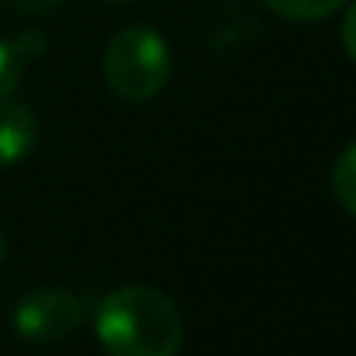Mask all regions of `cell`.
Listing matches in <instances>:
<instances>
[{
  "label": "cell",
  "mask_w": 356,
  "mask_h": 356,
  "mask_svg": "<svg viewBox=\"0 0 356 356\" xmlns=\"http://www.w3.org/2000/svg\"><path fill=\"white\" fill-rule=\"evenodd\" d=\"M111 3H128V0H111Z\"/></svg>",
  "instance_id": "cell-11"
},
{
  "label": "cell",
  "mask_w": 356,
  "mask_h": 356,
  "mask_svg": "<svg viewBox=\"0 0 356 356\" xmlns=\"http://www.w3.org/2000/svg\"><path fill=\"white\" fill-rule=\"evenodd\" d=\"M21 63H24L21 45L0 38V101L14 94V87H17V80H21Z\"/></svg>",
  "instance_id": "cell-7"
},
{
  "label": "cell",
  "mask_w": 356,
  "mask_h": 356,
  "mask_svg": "<svg viewBox=\"0 0 356 356\" xmlns=\"http://www.w3.org/2000/svg\"><path fill=\"white\" fill-rule=\"evenodd\" d=\"M343 45H346V52L353 56L356 63V0L350 7V14H346V21H343Z\"/></svg>",
  "instance_id": "cell-9"
},
{
  "label": "cell",
  "mask_w": 356,
  "mask_h": 356,
  "mask_svg": "<svg viewBox=\"0 0 356 356\" xmlns=\"http://www.w3.org/2000/svg\"><path fill=\"white\" fill-rule=\"evenodd\" d=\"M170 66H173V59H170L166 38L152 28H142V24L121 28L108 42V52H104L108 87L121 101H131V104L152 101L166 87Z\"/></svg>",
  "instance_id": "cell-2"
},
{
  "label": "cell",
  "mask_w": 356,
  "mask_h": 356,
  "mask_svg": "<svg viewBox=\"0 0 356 356\" xmlns=\"http://www.w3.org/2000/svg\"><path fill=\"white\" fill-rule=\"evenodd\" d=\"M80 301L66 287H38L28 291L14 308V332L28 343H59L80 325Z\"/></svg>",
  "instance_id": "cell-3"
},
{
  "label": "cell",
  "mask_w": 356,
  "mask_h": 356,
  "mask_svg": "<svg viewBox=\"0 0 356 356\" xmlns=\"http://www.w3.org/2000/svg\"><path fill=\"white\" fill-rule=\"evenodd\" d=\"M7 3L17 7V10H24V14H49V10L63 7L66 0H7Z\"/></svg>",
  "instance_id": "cell-8"
},
{
  "label": "cell",
  "mask_w": 356,
  "mask_h": 356,
  "mask_svg": "<svg viewBox=\"0 0 356 356\" xmlns=\"http://www.w3.org/2000/svg\"><path fill=\"white\" fill-rule=\"evenodd\" d=\"M332 191H336V201H339L350 215H356V142L350 149H343V156L336 159Z\"/></svg>",
  "instance_id": "cell-6"
},
{
  "label": "cell",
  "mask_w": 356,
  "mask_h": 356,
  "mask_svg": "<svg viewBox=\"0 0 356 356\" xmlns=\"http://www.w3.org/2000/svg\"><path fill=\"white\" fill-rule=\"evenodd\" d=\"M94 332L108 356H177L184 343V322L177 305L142 284H128L97 305Z\"/></svg>",
  "instance_id": "cell-1"
},
{
  "label": "cell",
  "mask_w": 356,
  "mask_h": 356,
  "mask_svg": "<svg viewBox=\"0 0 356 356\" xmlns=\"http://www.w3.org/2000/svg\"><path fill=\"white\" fill-rule=\"evenodd\" d=\"M38 142V118L17 101H0V166L21 163Z\"/></svg>",
  "instance_id": "cell-4"
},
{
  "label": "cell",
  "mask_w": 356,
  "mask_h": 356,
  "mask_svg": "<svg viewBox=\"0 0 356 356\" xmlns=\"http://www.w3.org/2000/svg\"><path fill=\"white\" fill-rule=\"evenodd\" d=\"M273 14L280 17H291V21H318V17H329L336 14L346 0H263Z\"/></svg>",
  "instance_id": "cell-5"
},
{
  "label": "cell",
  "mask_w": 356,
  "mask_h": 356,
  "mask_svg": "<svg viewBox=\"0 0 356 356\" xmlns=\"http://www.w3.org/2000/svg\"><path fill=\"white\" fill-rule=\"evenodd\" d=\"M3 256H7V242H3V232H0V263H3Z\"/></svg>",
  "instance_id": "cell-10"
}]
</instances>
